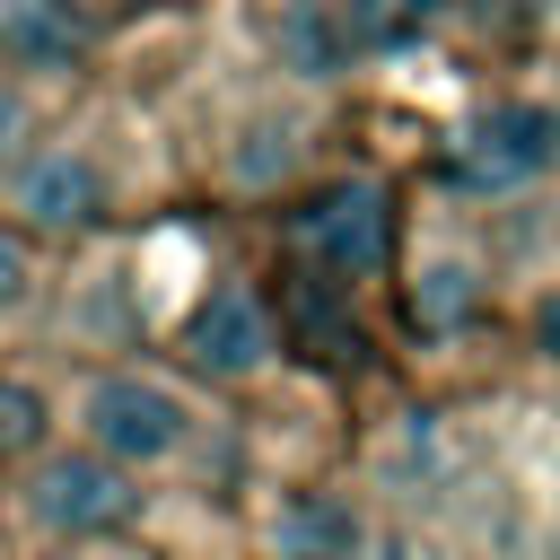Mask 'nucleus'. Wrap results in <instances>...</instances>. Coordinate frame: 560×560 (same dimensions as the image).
<instances>
[{
    "mask_svg": "<svg viewBox=\"0 0 560 560\" xmlns=\"http://www.w3.org/2000/svg\"><path fill=\"white\" fill-rule=\"evenodd\" d=\"M0 210H9L35 245H52V254H88L96 236H114V228L131 219V192H122V175H114V158H105L96 131L44 122V140H35V149L18 158V175L0 184Z\"/></svg>",
    "mask_w": 560,
    "mask_h": 560,
    "instance_id": "5",
    "label": "nucleus"
},
{
    "mask_svg": "<svg viewBox=\"0 0 560 560\" xmlns=\"http://www.w3.org/2000/svg\"><path fill=\"white\" fill-rule=\"evenodd\" d=\"M70 9L105 35V26H122V18H158V9H175V0H70Z\"/></svg>",
    "mask_w": 560,
    "mask_h": 560,
    "instance_id": "15",
    "label": "nucleus"
},
{
    "mask_svg": "<svg viewBox=\"0 0 560 560\" xmlns=\"http://www.w3.org/2000/svg\"><path fill=\"white\" fill-rule=\"evenodd\" d=\"M44 140V88L35 79H18V70H0V184L18 175V158Z\"/></svg>",
    "mask_w": 560,
    "mask_h": 560,
    "instance_id": "13",
    "label": "nucleus"
},
{
    "mask_svg": "<svg viewBox=\"0 0 560 560\" xmlns=\"http://www.w3.org/2000/svg\"><path fill=\"white\" fill-rule=\"evenodd\" d=\"M52 411H61V438L96 446L166 508L236 516L254 490V411L228 402L219 385H201L192 368H175L166 350L70 359L52 376Z\"/></svg>",
    "mask_w": 560,
    "mask_h": 560,
    "instance_id": "1",
    "label": "nucleus"
},
{
    "mask_svg": "<svg viewBox=\"0 0 560 560\" xmlns=\"http://www.w3.org/2000/svg\"><path fill=\"white\" fill-rule=\"evenodd\" d=\"M481 306H490V271H481L472 254H429V262H411V280H402V315H411V332H429V341L472 332Z\"/></svg>",
    "mask_w": 560,
    "mask_h": 560,
    "instance_id": "9",
    "label": "nucleus"
},
{
    "mask_svg": "<svg viewBox=\"0 0 560 560\" xmlns=\"http://www.w3.org/2000/svg\"><path fill=\"white\" fill-rule=\"evenodd\" d=\"M0 508H9V534H18V560L35 551H70V542H105V534H158V490H140L122 464H105L96 446L79 438H52L26 472L0 481Z\"/></svg>",
    "mask_w": 560,
    "mask_h": 560,
    "instance_id": "4",
    "label": "nucleus"
},
{
    "mask_svg": "<svg viewBox=\"0 0 560 560\" xmlns=\"http://www.w3.org/2000/svg\"><path fill=\"white\" fill-rule=\"evenodd\" d=\"M455 18V0H350V26H359V44H368V61L376 52H411L429 26H446Z\"/></svg>",
    "mask_w": 560,
    "mask_h": 560,
    "instance_id": "12",
    "label": "nucleus"
},
{
    "mask_svg": "<svg viewBox=\"0 0 560 560\" xmlns=\"http://www.w3.org/2000/svg\"><path fill=\"white\" fill-rule=\"evenodd\" d=\"M96 61V26L70 0H0V70L18 79H79Z\"/></svg>",
    "mask_w": 560,
    "mask_h": 560,
    "instance_id": "8",
    "label": "nucleus"
},
{
    "mask_svg": "<svg viewBox=\"0 0 560 560\" xmlns=\"http://www.w3.org/2000/svg\"><path fill=\"white\" fill-rule=\"evenodd\" d=\"M52 438H61V411H52V385L0 359V481H9V472H26V464H35L44 446H52Z\"/></svg>",
    "mask_w": 560,
    "mask_h": 560,
    "instance_id": "10",
    "label": "nucleus"
},
{
    "mask_svg": "<svg viewBox=\"0 0 560 560\" xmlns=\"http://www.w3.org/2000/svg\"><path fill=\"white\" fill-rule=\"evenodd\" d=\"M44 289H52V245H35L9 210H0V350L35 324V306H44Z\"/></svg>",
    "mask_w": 560,
    "mask_h": 560,
    "instance_id": "11",
    "label": "nucleus"
},
{
    "mask_svg": "<svg viewBox=\"0 0 560 560\" xmlns=\"http://www.w3.org/2000/svg\"><path fill=\"white\" fill-rule=\"evenodd\" d=\"M35 560H175L158 534H105V542H70V551H35Z\"/></svg>",
    "mask_w": 560,
    "mask_h": 560,
    "instance_id": "14",
    "label": "nucleus"
},
{
    "mask_svg": "<svg viewBox=\"0 0 560 560\" xmlns=\"http://www.w3.org/2000/svg\"><path fill=\"white\" fill-rule=\"evenodd\" d=\"M271 61H280V79H298V88L350 79V70L368 61V44H359V26H350V0H280V9H271Z\"/></svg>",
    "mask_w": 560,
    "mask_h": 560,
    "instance_id": "7",
    "label": "nucleus"
},
{
    "mask_svg": "<svg viewBox=\"0 0 560 560\" xmlns=\"http://www.w3.org/2000/svg\"><path fill=\"white\" fill-rule=\"evenodd\" d=\"M0 560H18V534H9V508H0Z\"/></svg>",
    "mask_w": 560,
    "mask_h": 560,
    "instance_id": "16",
    "label": "nucleus"
},
{
    "mask_svg": "<svg viewBox=\"0 0 560 560\" xmlns=\"http://www.w3.org/2000/svg\"><path fill=\"white\" fill-rule=\"evenodd\" d=\"M551 166H560V105H534V96L481 105L455 140V192L464 201H516Z\"/></svg>",
    "mask_w": 560,
    "mask_h": 560,
    "instance_id": "6",
    "label": "nucleus"
},
{
    "mask_svg": "<svg viewBox=\"0 0 560 560\" xmlns=\"http://www.w3.org/2000/svg\"><path fill=\"white\" fill-rule=\"evenodd\" d=\"M271 236H280V271L368 298L376 280L402 271V192L376 166H341V175H315L298 201H280Z\"/></svg>",
    "mask_w": 560,
    "mask_h": 560,
    "instance_id": "3",
    "label": "nucleus"
},
{
    "mask_svg": "<svg viewBox=\"0 0 560 560\" xmlns=\"http://www.w3.org/2000/svg\"><path fill=\"white\" fill-rule=\"evenodd\" d=\"M166 359L192 368L201 385H219L228 402H254V394L289 385L298 376V341H289L271 271H245V262L201 271L192 298H184V315L166 324Z\"/></svg>",
    "mask_w": 560,
    "mask_h": 560,
    "instance_id": "2",
    "label": "nucleus"
}]
</instances>
